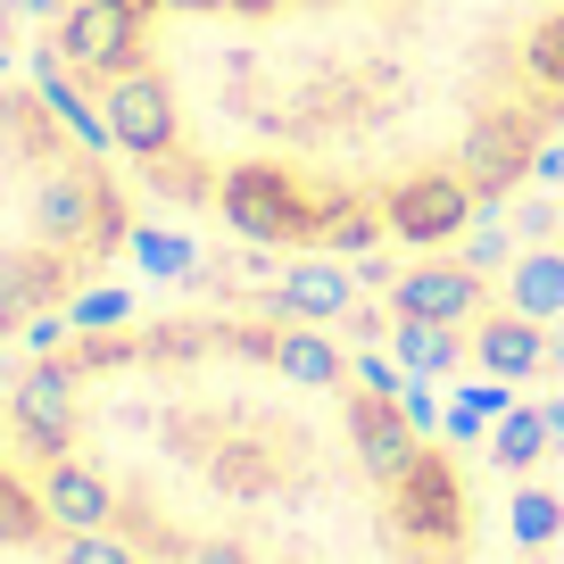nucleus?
I'll list each match as a JSON object with an SVG mask.
<instances>
[{"label":"nucleus","mask_w":564,"mask_h":564,"mask_svg":"<svg viewBox=\"0 0 564 564\" xmlns=\"http://www.w3.org/2000/svg\"><path fill=\"white\" fill-rule=\"evenodd\" d=\"M547 448H556V432H547V406H507V415L490 423V457L507 465V474H531Z\"/></svg>","instance_id":"obj_17"},{"label":"nucleus","mask_w":564,"mask_h":564,"mask_svg":"<svg viewBox=\"0 0 564 564\" xmlns=\"http://www.w3.org/2000/svg\"><path fill=\"white\" fill-rule=\"evenodd\" d=\"M216 199H225V225L241 232V241H258V249L324 241V225H333V208H316L282 166H232V175L216 183Z\"/></svg>","instance_id":"obj_2"},{"label":"nucleus","mask_w":564,"mask_h":564,"mask_svg":"<svg viewBox=\"0 0 564 564\" xmlns=\"http://www.w3.org/2000/svg\"><path fill=\"white\" fill-rule=\"evenodd\" d=\"M547 366H564V316L547 324Z\"/></svg>","instance_id":"obj_36"},{"label":"nucleus","mask_w":564,"mask_h":564,"mask_svg":"<svg viewBox=\"0 0 564 564\" xmlns=\"http://www.w3.org/2000/svg\"><path fill=\"white\" fill-rule=\"evenodd\" d=\"M514 232H523V241H547V232H564V216L547 208V199H523V208H514Z\"/></svg>","instance_id":"obj_28"},{"label":"nucleus","mask_w":564,"mask_h":564,"mask_svg":"<svg viewBox=\"0 0 564 564\" xmlns=\"http://www.w3.org/2000/svg\"><path fill=\"white\" fill-rule=\"evenodd\" d=\"M547 432H556V448H564V399H547Z\"/></svg>","instance_id":"obj_38"},{"label":"nucleus","mask_w":564,"mask_h":564,"mask_svg":"<svg viewBox=\"0 0 564 564\" xmlns=\"http://www.w3.org/2000/svg\"><path fill=\"white\" fill-rule=\"evenodd\" d=\"M51 51L67 58L75 75H133L141 67V18L124 0H67Z\"/></svg>","instance_id":"obj_5"},{"label":"nucleus","mask_w":564,"mask_h":564,"mask_svg":"<svg viewBox=\"0 0 564 564\" xmlns=\"http://www.w3.org/2000/svg\"><path fill=\"white\" fill-rule=\"evenodd\" d=\"M382 498H390V531H399L406 547H423V556H448V547H465V531H474V498H465V474H457L448 448H423Z\"/></svg>","instance_id":"obj_1"},{"label":"nucleus","mask_w":564,"mask_h":564,"mask_svg":"<svg viewBox=\"0 0 564 564\" xmlns=\"http://www.w3.org/2000/svg\"><path fill=\"white\" fill-rule=\"evenodd\" d=\"M507 307L531 324H556L564 316V249H523L507 265Z\"/></svg>","instance_id":"obj_14"},{"label":"nucleus","mask_w":564,"mask_h":564,"mask_svg":"<svg viewBox=\"0 0 564 564\" xmlns=\"http://www.w3.org/2000/svg\"><path fill=\"white\" fill-rule=\"evenodd\" d=\"M0 67H9V51H0Z\"/></svg>","instance_id":"obj_42"},{"label":"nucleus","mask_w":564,"mask_h":564,"mask_svg":"<svg viewBox=\"0 0 564 564\" xmlns=\"http://www.w3.org/2000/svg\"><path fill=\"white\" fill-rule=\"evenodd\" d=\"M225 9H241V18H274L282 0H225Z\"/></svg>","instance_id":"obj_35"},{"label":"nucleus","mask_w":564,"mask_h":564,"mask_svg":"<svg viewBox=\"0 0 564 564\" xmlns=\"http://www.w3.org/2000/svg\"><path fill=\"white\" fill-rule=\"evenodd\" d=\"M531 183H564V141H547V150H531Z\"/></svg>","instance_id":"obj_33"},{"label":"nucleus","mask_w":564,"mask_h":564,"mask_svg":"<svg viewBox=\"0 0 564 564\" xmlns=\"http://www.w3.org/2000/svg\"><path fill=\"white\" fill-rule=\"evenodd\" d=\"M399 406H406V423H415V432H432V423H441V406H432V390H423V373H406Z\"/></svg>","instance_id":"obj_30"},{"label":"nucleus","mask_w":564,"mask_h":564,"mask_svg":"<svg viewBox=\"0 0 564 564\" xmlns=\"http://www.w3.org/2000/svg\"><path fill=\"white\" fill-rule=\"evenodd\" d=\"M18 18H58V0H9Z\"/></svg>","instance_id":"obj_34"},{"label":"nucleus","mask_w":564,"mask_h":564,"mask_svg":"<svg viewBox=\"0 0 564 564\" xmlns=\"http://www.w3.org/2000/svg\"><path fill=\"white\" fill-rule=\"evenodd\" d=\"M481 432H490V415H474V406H448V441H481Z\"/></svg>","instance_id":"obj_32"},{"label":"nucleus","mask_w":564,"mask_h":564,"mask_svg":"<svg viewBox=\"0 0 564 564\" xmlns=\"http://www.w3.org/2000/svg\"><path fill=\"white\" fill-rule=\"evenodd\" d=\"M349 448H357V465H366V481L390 490V481L423 457V432L406 423L399 399H366V390H357V399H349Z\"/></svg>","instance_id":"obj_8"},{"label":"nucleus","mask_w":564,"mask_h":564,"mask_svg":"<svg viewBox=\"0 0 564 564\" xmlns=\"http://www.w3.org/2000/svg\"><path fill=\"white\" fill-rule=\"evenodd\" d=\"M42 100H51V117H67V133L84 141L91 159H100V150H117V124H108V108H91L84 91H75L67 75H58V58L42 67Z\"/></svg>","instance_id":"obj_18"},{"label":"nucleus","mask_w":564,"mask_h":564,"mask_svg":"<svg viewBox=\"0 0 564 564\" xmlns=\"http://www.w3.org/2000/svg\"><path fill=\"white\" fill-rule=\"evenodd\" d=\"M0 117H9V108H0Z\"/></svg>","instance_id":"obj_43"},{"label":"nucleus","mask_w":564,"mask_h":564,"mask_svg":"<svg viewBox=\"0 0 564 564\" xmlns=\"http://www.w3.org/2000/svg\"><path fill=\"white\" fill-rule=\"evenodd\" d=\"M159 9H183V18H199V9H225V0H159Z\"/></svg>","instance_id":"obj_37"},{"label":"nucleus","mask_w":564,"mask_h":564,"mask_svg":"<svg viewBox=\"0 0 564 564\" xmlns=\"http://www.w3.org/2000/svg\"><path fill=\"white\" fill-rule=\"evenodd\" d=\"M58 291V274H51V258H0V324H18V316H34L42 300Z\"/></svg>","instance_id":"obj_20"},{"label":"nucleus","mask_w":564,"mask_h":564,"mask_svg":"<svg viewBox=\"0 0 564 564\" xmlns=\"http://www.w3.org/2000/svg\"><path fill=\"white\" fill-rule=\"evenodd\" d=\"M523 150H531V133H523L514 117H481V133L465 141V166H457V175H465V183H474V175H481V183H490V175H514V183H523V166H531Z\"/></svg>","instance_id":"obj_16"},{"label":"nucleus","mask_w":564,"mask_h":564,"mask_svg":"<svg viewBox=\"0 0 564 564\" xmlns=\"http://www.w3.org/2000/svg\"><path fill=\"white\" fill-rule=\"evenodd\" d=\"M474 208H481V192H474V183H465V175H448V166H432V175L390 183L382 225H390V241H406V249H441V241H457V232L474 225Z\"/></svg>","instance_id":"obj_4"},{"label":"nucleus","mask_w":564,"mask_h":564,"mask_svg":"<svg viewBox=\"0 0 564 564\" xmlns=\"http://www.w3.org/2000/svg\"><path fill=\"white\" fill-rule=\"evenodd\" d=\"M124 9H133V18H150V9H159V0H124Z\"/></svg>","instance_id":"obj_40"},{"label":"nucleus","mask_w":564,"mask_h":564,"mask_svg":"<svg viewBox=\"0 0 564 564\" xmlns=\"http://www.w3.org/2000/svg\"><path fill=\"white\" fill-rule=\"evenodd\" d=\"M390 316H415V324H474L481 316V274L474 265H406L390 282Z\"/></svg>","instance_id":"obj_9"},{"label":"nucleus","mask_w":564,"mask_h":564,"mask_svg":"<svg viewBox=\"0 0 564 564\" xmlns=\"http://www.w3.org/2000/svg\"><path fill=\"white\" fill-rule=\"evenodd\" d=\"M100 108H108V124H117L124 159H166V150H175V91H166V75H150V67L108 75Z\"/></svg>","instance_id":"obj_6"},{"label":"nucleus","mask_w":564,"mask_h":564,"mask_svg":"<svg viewBox=\"0 0 564 564\" xmlns=\"http://www.w3.org/2000/svg\"><path fill=\"white\" fill-rule=\"evenodd\" d=\"M423 564H474V556H465V547H448V556H423Z\"/></svg>","instance_id":"obj_39"},{"label":"nucleus","mask_w":564,"mask_h":564,"mask_svg":"<svg viewBox=\"0 0 564 564\" xmlns=\"http://www.w3.org/2000/svg\"><path fill=\"white\" fill-rule=\"evenodd\" d=\"M465 406H474V415H490V423H498V415H507L514 399H507V382H498V373H490V382H474V390H465Z\"/></svg>","instance_id":"obj_31"},{"label":"nucleus","mask_w":564,"mask_h":564,"mask_svg":"<svg viewBox=\"0 0 564 564\" xmlns=\"http://www.w3.org/2000/svg\"><path fill=\"white\" fill-rule=\"evenodd\" d=\"M274 300H282V316H300V324H349L357 316V265L300 258V265H282Z\"/></svg>","instance_id":"obj_10"},{"label":"nucleus","mask_w":564,"mask_h":564,"mask_svg":"<svg viewBox=\"0 0 564 564\" xmlns=\"http://www.w3.org/2000/svg\"><path fill=\"white\" fill-rule=\"evenodd\" d=\"M34 225H42V241H58V249H75V241H100L117 216H108V192L91 175H51L34 192Z\"/></svg>","instance_id":"obj_11"},{"label":"nucleus","mask_w":564,"mask_h":564,"mask_svg":"<svg viewBox=\"0 0 564 564\" xmlns=\"http://www.w3.org/2000/svg\"><path fill=\"white\" fill-rule=\"evenodd\" d=\"M58 564H141L124 531H58Z\"/></svg>","instance_id":"obj_22"},{"label":"nucleus","mask_w":564,"mask_h":564,"mask_svg":"<svg viewBox=\"0 0 564 564\" xmlns=\"http://www.w3.org/2000/svg\"><path fill=\"white\" fill-rule=\"evenodd\" d=\"M124 316H133V300H124V291H84V300H75L67 307V324H75V333H124Z\"/></svg>","instance_id":"obj_25"},{"label":"nucleus","mask_w":564,"mask_h":564,"mask_svg":"<svg viewBox=\"0 0 564 564\" xmlns=\"http://www.w3.org/2000/svg\"><path fill=\"white\" fill-rule=\"evenodd\" d=\"M523 67H531V84L564 91V9H556V18H547L531 42H523Z\"/></svg>","instance_id":"obj_24"},{"label":"nucleus","mask_w":564,"mask_h":564,"mask_svg":"<svg viewBox=\"0 0 564 564\" xmlns=\"http://www.w3.org/2000/svg\"><path fill=\"white\" fill-rule=\"evenodd\" d=\"M465 340H474V366L498 373V382H531V373L547 366V324L514 316V307H507V316H481Z\"/></svg>","instance_id":"obj_13"},{"label":"nucleus","mask_w":564,"mask_h":564,"mask_svg":"<svg viewBox=\"0 0 564 564\" xmlns=\"http://www.w3.org/2000/svg\"><path fill=\"white\" fill-rule=\"evenodd\" d=\"M390 357H399L406 373H423V382H441V373H457V357H474V340H465L457 324H415V316H399V324H390Z\"/></svg>","instance_id":"obj_15"},{"label":"nucleus","mask_w":564,"mask_h":564,"mask_svg":"<svg viewBox=\"0 0 564 564\" xmlns=\"http://www.w3.org/2000/svg\"><path fill=\"white\" fill-rule=\"evenodd\" d=\"M34 490H42V514H51V531H117V514H124L117 481H108L100 465H84V457L42 465Z\"/></svg>","instance_id":"obj_7"},{"label":"nucleus","mask_w":564,"mask_h":564,"mask_svg":"<svg viewBox=\"0 0 564 564\" xmlns=\"http://www.w3.org/2000/svg\"><path fill=\"white\" fill-rule=\"evenodd\" d=\"M0 465H9V423H0Z\"/></svg>","instance_id":"obj_41"},{"label":"nucleus","mask_w":564,"mask_h":564,"mask_svg":"<svg viewBox=\"0 0 564 564\" xmlns=\"http://www.w3.org/2000/svg\"><path fill=\"white\" fill-rule=\"evenodd\" d=\"M42 531H51V514H42V490H25V481L0 465V547H34Z\"/></svg>","instance_id":"obj_21"},{"label":"nucleus","mask_w":564,"mask_h":564,"mask_svg":"<svg viewBox=\"0 0 564 564\" xmlns=\"http://www.w3.org/2000/svg\"><path fill=\"white\" fill-rule=\"evenodd\" d=\"M382 232H390L382 216H333V225H324V258H340V249H349V258H366Z\"/></svg>","instance_id":"obj_26"},{"label":"nucleus","mask_w":564,"mask_h":564,"mask_svg":"<svg viewBox=\"0 0 564 564\" xmlns=\"http://www.w3.org/2000/svg\"><path fill=\"white\" fill-rule=\"evenodd\" d=\"M507 531H514V547H523V556L556 547V540H564V498L540 490V481H523V490L507 498Z\"/></svg>","instance_id":"obj_19"},{"label":"nucleus","mask_w":564,"mask_h":564,"mask_svg":"<svg viewBox=\"0 0 564 564\" xmlns=\"http://www.w3.org/2000/svg\"><path fill=\"white\" fill-rule=\"evenodd\" d=\"M75 382H84V373H75L67 357H42V366H25L18 390H9V432H18V448L34 465L75 457Z\"/></svg>","instance_id":"obj_3"},{"label":"nucleus","mask_w":564,"mask_h":564,"mask_svg":"<svg viewBox=\"0 0 564 564\" xmlns=\"http://www.w3.org/2000/svg\"><path fill=\"white\" fill-rule=\"evenodd\" d=\"M183 564H258V556H249L241 540H192V547H183Z\"/></svg>","instance_id":"obj_29"},{"label":"nucleus","mask_w":564,"mask_h":564,"mask_svg":"<svg viewBox=\"0 0 564 564\" xmlns=\"http://www.w3.org/2000/svg\"><path fill=\"white\" fill-rule=\"evenodd\" d=\"M133 258H141V274L175 282V274H192V265H199V249L183 241V232H133Z\"/></svg>","instance_id":"obj_23"},{"label":"nucleus","mask_w":564,"mask_h":564,"mask_svg":"<svg viewBox=\"0 0 564 564\" xmlns=\"http://www.w3.org/2000/svg\"><path fill=\"white\" fill-rule=\"evenodd\" d=\"M349 382L366 390V399H399V390H406V366H390V357H357Z\"/></svg>","instance_id":"obj_27"},{"label":"nucleus","mask_w":564,"mask_h":564,"mask_svg":"<svg viewBox=\"0 0 564 564\" xmlns=\"http://www.w3.org/2000/svg\"><path fill=\"white\" fill-rule=\"evenodd\" d=\"M265 366L291 390H340L349 382V357L333 349V324H282V333L265 340Z\"/></svg>","instance_id":"obj_12"}]
</instances>
